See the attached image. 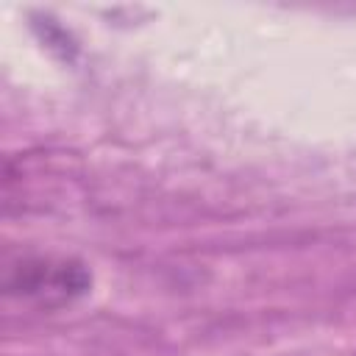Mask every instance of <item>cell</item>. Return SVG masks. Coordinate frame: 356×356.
I'll return each instance as SVG.
<instances>
[{
  "instance_id": "1",
  "label": "cell",
  "mask_w": 356,
  "mask_h": 356,
  "mask_svg": "<svg viewBox=\"0 0 356 356\" xmlns=\"http://www.w3.org/2000/svg\"><path fill=\"white\" fill-rule=\"evenodd\" d=\"M92 289V273L72 256H19L3 270V292L42 309L70 306Z\"/></svg>"
}]
</instances>
